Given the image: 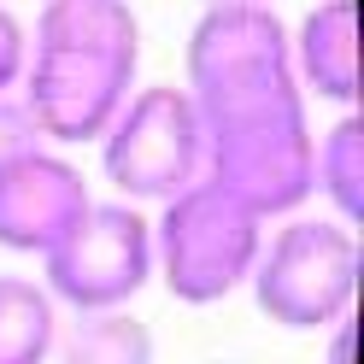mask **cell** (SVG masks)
Segmentation results:
<instances>
[{
	"label": "cell",
	"instance_id": "1",
	"mask_svg": "<svg viewBox=\"0 0 364 364\" xmlns=\"http://www.w3.org/2000/svg\"><path fill=\"white\" fill-rule=\"evenodd\" d=\"M141 24L129 0H41L24 59V124L48 141H100L135 95Z\"/></svg>",
	"mask_w": 364,
	"mask_h": 364
},
{
	"label": "cell",
	"instance_id": "11",
	"mask_svg": "<svg viewBox=\"0 0 364 364\" xmlns=\"http://www.w3.org/2000/svg\"><path fill=\"white\" fill-rule=\"evenodd\" d=\"M59 364H153V335L141 317H129L124 306L112 311H77V323L65 329Z\"/></svg>",
	"mask_w": 364,
	"mask_h": 364
},
{
	"label": "cell",
	"instance_id": "10",
	"mask_svg": "<svg viewBox=\"0 0 364 364\" xmlns=\"http://www.w3.org/2000/svg\"><path fill=\"white\" fill-rule=\"evenodd\" d=\"M311 194H323L341 223L364 218V124L335 118V129L323 141H311Z\"/></svg>",
	"mask_w": 364,
	"mask_h": 364
},
{
	"label": "cell",
	"instance_id": "8",
	"mask_svg": "<svg viewBox=\"0 0 364 364\" xmlns=\"http://www.w3.org/2000/svg\"><path fill=\"white\" fill-rule=\"evenodd\" d=\"M88 212V182L48 147H6L0 153V247L12 253H53L65 230Z\"/></svg>",
	"mask_w": 364,
	"mask_h": 364
},
{
	"label": "cell",
	"instance_id": "15",
	"mask_svg": "<svg viewBox=\"0 0 364 364\" xmlns=\"http://www.w3.org/2000/svg\"><path fill=\"white\" fill-rule=\"evenodd\" d=\"M212 6H223V0H212ZM259 6H270V0H259Z\"/></svg>",
	"mask_w": 364,
	"mask_h": 364
},
{
	"label": "cell",
	"instance_id": "3",
	"mask_svg": "<svg viewBox=\"0 0 364 364\" xmlns=\"http://www.w3.org/2000/svg\"><path fill=\"white\" fill-rule=\"evenodd\" d=\"M259 241H264V218L247 212L212 176H200L182 194H171L165 212H159L153 270L165 277V288L182 306H218L223 294H235L253 277Z\"/></svg>",
	"mask_w": 364,
	"mask_h": 364
},
{
	"label": "cell",
	"instance_id": "12",
	"mask_svg": "<svg viewBox=\"0 0 364 364\" xmlns=\"http://www.w3.org/2000/svg\"><path fill=\"white\" fill-rule=\"evenodd\" d=\"M59 341V317L48 288L24 277H0V364H48Z\"/></svg>",
	"mask_w": 364,
	"mask_h": 364
},
{
	"label": "cell",
	"instance_id": "6",
	"mask_svg": "<svg viewBox=\"0 0 364 364\" xmlns=\"http://www.w3.org/2000/svg\"><path fill=\"white\" fill-rule=\"evenodd\" d=\"M112 188L129 200H171L206 176V129L188 88H141L100 129Z\"/></svg>",
	"mask_w": 364,
	"mask_h": 364
},
{
	"label": "cell",
	"instance_id": "5",
	"mask_svg": "<svg viewBox=\"0 0 364 364\" xmlns=\"http://www.w3.org/2000/svg\"><path fill=\"white\" fill-rule=\"evenodd\" d=\"M264 95H306L294 82L288 30L259 0H223L206 6V18L188 36V100L194 112L264 100Z\"/></svg>",
	"mask_w": 364,
	"mask_h": 364
},
{
	"label": "cell",
	"instance_id": "9",
	"mask_svg": "<svg viewBox=\"0 0 364 364\" xmlns=\"http://www.w3.org/2000/svg\"><path fill=\"white\" fill-rule=\"evenodd\" d=\"M288 59H294V82L347 112L358 100V6L353 0H317L300 36L288 41Z\"/></svg>",
	"mask_w": 364,
	"mask_h": 364
},
{
	"label": "cell",
	"instance_id": "7",
	"mask_svg": "<svg viewBox=\"0 0 364 364\" xmlns=\"http://www.w3.org/2000/svg\"><path fill=\"white\" fill-rule=\"evenodd\" d=\"M48 259V300L71 311L129 306L153 277V223L129 200H88V212L65 230Z\"/></svg>",
	"mask_w": 364,
	"mask_h": 364
},
{
	"label": "cell",
	"instance_id": "4",
	"mask_svg": "<svg viewBox=\"0 0 364 364\" xmlns=\"http://www.w3.org/2000/svg\"><path fill=\"white\" fill-rule=\"evenodd\" d=\"M253 300L282 329H329L353 311L358 294V241L341 218H294L253 259Z\"/></svg>",
	"mask_w": 364,
	"mask_h": 364
},
{
	"label": "cell",
	"instance_id": "2",
	"mask_svg": "<svg viewBox=\"0 0 364 364\" xmlns=\"http://www.w3.org/2000/svg\"><path fill=\"white\" fill-rule=\"evenodd\" d=\"M206 176L230 188L247 212L282 218L311 200V129L300 95H264L200 112Z\"/></svg>",
	"mask_w": 364,
	"mask_h": 364
},
{
	"label": "cell",
	"instance_id": "13",
	"mask_svg": "<svg viewBox=\"0 0 364 364\" xmlns=\"http://www.w3.org/2000/svg\"><path fill=\"white\" fill-rule=\"evenodd\" d=\"M24 59H30V36H24V24H18L6 6H0V95H6V88H18Z\"/></svg>",
	"mask_w": 364,
	"mask_h": 364
},
{
	"label": "cell",
	"instance_id": "14",
	"mask_svg": "<svg viewBox=\"0 0 364 364\" xmlns=\"http://www.w3.org/2000/svg\"><path fill=\"white\" fill-rule=\"evenodd\" d=\"M335 341H329V364H353V311L341 317V323H329Z\"/></svg>",
	"mask_w": 364,
	"mask_h": 364
}]
</instances>
